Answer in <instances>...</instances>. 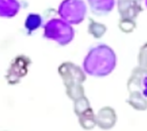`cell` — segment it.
<instances>
[{"mask_svg": "<svg viewBox=\"0 0 147 131\" xmlns=\"http://www.w3.org/2000/svg\"><path fill=\"white\" fill-rule=\"evenodd\" d=\"M117 65V56L114 50L105 43H97L90 47L84 57L82 68L87 75L104 77L110 75Z\"/></svg>", "mask_w": 147, "mask_h": 131, "instance_id": "obj_1", "label": "cell"}, {"mask_svg": "<svg viewBox=\"0 0 147 131\" xmlns=\"http://www.w3.org/2000/svg\"><path fill=\"white\" fill-rule=\"evenodd\" d=\"M43 36L53 40L61 46L68 45L75 37V30L63 19L53 18L43 27Z\"/></svg>", "mask_w": 147, "mask_h": 131, "instance_id": "obj_2", "label": "cell"}, {"mask_svg": "<svg viewBox=\"0 0 147 131\" xmlns=\"http://www.w3.org/2000/svg\"><path fill=\"white\" fill-rule=\"evenodd\" d=\"M86 5L84 0H63L58 7V14L70 25H79L86 15Z\"/></svg>", "mask_w": 147, "mask_h": 131, "instance_id": "obj_3", "label": "cell"}, {"mask_svg": "<svg viewBox=\"0 0 147 131\" xmlns=\"http://www.w3.org/2000/svg\"><path fill=\"white\" fill-rule=\"evenodd\" d=\"M30 64H32L30 59L25 55H18L16 58H14L5 75L7 82L10 85L18 84L21 79L27 75Z\"/></svg>", "mask_w": 147, "mask_h": 131, "instance_id": "obj_4", "label": "cell"}, {"mask_svg": "<svg viewBox=\"0 0 147 131\" xmlns=\"http://www.w3.org/2000/svg\"><path fill=\"white\" fill-rule=\"evenodd\" d=\"M91 12L96 16H105L115 7V0H87Z\"/></svg>", "mask_w": 147, "mask_h": 131, "instance_id": "obj_5", "label": "cell"}, {"mask_svg": "<svg viewBox=\"0 0 147 131\" xmlns=\"http://www.w3.org/2000/svg\"><path fill=\"white\" fill-rule=\"evenodd\" d=\"M20 10L18 0H0V17L12 18L15 17Z\"/></svg>", "mask_w": 147, "mask_h": 131, "instance_id": "obj_6", "label": "cell"}, {"mask_svg": "<svg viewBox=\"0 0 147 131\" xmlns=\"http://www.w3.org/2000/svg\"><path fill=\"white\" fill-rule=\"evenodd\" d=\"M42 25V18L40 15L35 13H30L27 16L25 22V28L28 33H32L34 30H37Z\"/></svg>", "mask_w": 147, "mask_h": 131, "instance_id": "obj_7", "label": "cell"}, {"mask_svg": "<svg viewBox=\"0 0 147 131\" xmlns=\"http://www.w3.org/2000/svg\"><path fill=\"white\" fill-rule=\"evenodd\" d=\"M142 93H143L144 97L147 98V75L142 79Z\"/></svg>", "mask_w": 147, "mask_h": 131, "instance_id": "obj_8", "label": "cell"}, {"mask_svg": "<svg viewBox=\"0 0 147 131\" xmlns=\"http://www.w3.org/2000/svg\"><path fill=\"white\" fill-rule=\"evenodd\" d=\"M145 4H146V7H147V0H145Z\"/></svg>", "mask_w": 147, "mask_h": 131, "instance_id": "obj_9", "label": "cell"}]
</instances>
